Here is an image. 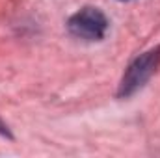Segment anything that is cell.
<instances>
[{
	"label": "cell",
	"instance_id": "cell-1",
	"mask_svg": "<svg viewBox=\"0 0 160 158\" xmlns=\"http://www.w3.org/2000/svg\"><path fill=\"white\" fill-rule=\"evenodd\" d=\"M69 32L84 41H101L106 36L108 30V19L99 7L86 6L80 11H77L69 22H67Z\"/></svg>",
	"mask_w": 160,
	"mask_h": 158
},
{
	"label": "cell",
	"instance_id": "cell-2",
	"mask_svg": "<svg viewBox=\"0 0 160 158\" xmlns=\"http://www.w3.org/2000/svg\"><path fill=\"white\" fill-rule=\"evenodd\" d=\"M158 63H160V47L142 54L140 58H136L130 63V67L127 69L123 80H121V87H119L121 97H128L138 87H142L147 80L151 78V75L157 71Z\"/></svg>",
	"mask_w": 160,
	"mask_h": 158
},
{
	"label": "cell",
	"instance_id": "cell-3",
	"mask_svg": "<svg viewBox=\"0 0 160 158\" xmlns=\"http://www.w3.org/2000/svg\"><path fill=\"white\" fill-rule=\"evenodd\" d=\"M0 132H2V134H8V128H4V125H2V123H0Z\"/></svg>",
	"mask_w": 160,
	"mask_h": 158
}]
</instances>
